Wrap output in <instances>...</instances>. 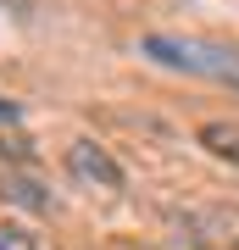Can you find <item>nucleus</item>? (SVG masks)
I'll use <instances>...</instances> for the list:
<instances>
[{"label": "nucleus", "mask_w": 239, "mask_h": 250, "mask_svg": "<svg viewBox=\"0 0 239 250\" xmlns=\"http://www.w3.org/2000/svg\"><path fill=\"white\" fill-rule=\"evenodd\" d=\"M139 56H151L156 67H173V72H189V78H212V83H234L239 89V50L217 45V39H200V34H145Z\"/></svg>", "instance_id": "f257e3e1"}, {"label": "nucleus", "mask_w": 239, "mask_h": 250, "mask_svg": "<svg viewBox=\"0 0 239 250\" xmlns=\"http://www.w3.org/2000/svg\"><path fill=\"white\" fill-rule=\"evenodd\" d=\"M67 172L84 189H100V195H123V167L111 161V150L100 139H72L67 145Z\"/></svg>", "instance_id": "f03ea898"}, {"label": "nucleus", "mask_w": 239, "mask_h": 250, "mask_svg": "<svg viewBox=\"0 0 239 250\" xmlns=\"http://www.w3.org/2000/svg\"><path fill=\"white\" fill-rule=\"evenodd\" d=\"M195 145H200L206 156H217V161H228V167H239V117H212V123H200Z\"/></svg>", "instance_id": "7ed1b4c3"}, {"label": "nucleus", "mask_w": 239, "mask_h": 250, "mask_svg": "<svg viewBox=\"0 0 239 250\" xmlns=\"http://www.w3.org/2000/svg\"><path fill=\"white\" fill-rule=\"evenodd\" d=\"M0 200L22 206V211H44V206H50L44 184L34 178V172H22V167H0Z\"/></svg>", "instance_id": "20e7f679"}, {"label": "nucleus", "mask_w": 239, "mask_h": 250, "mask_svg": "<svg viewBox=\"0 0 239 250\" xmlns=\"http://www.w3.org/2000/svg\"><path fill=\"white\" fill-rule=\"evenodd\" d=\"M0 161H11V167H28V161H34V139L28 134H17V128H0Z\"/></svg>", "instance_id": "39448f33"}, {"label": "nucleus", "mask_w": 239, "mask_h": 250, "mask_svg": "<svg viewBox=\"0 0 239 250\" xmlns=\"http://www.w3.org/2000/svg\"><path fill=\"white\" fill-rule=\"evenodd\" d=\"M0 250H39V239L17 223H0Z\"/></svg>", "instance_id": "423d86ee"}, {"label": "nucleus", "mask_w": 239, "mask_h": 250, "mask_svg": "<svg viewBox=\"0 0 239 250\" xmlns=\"http://www.w3.org/2000/svg\"><path fill=\"white\" fill-rule=\"evenodd\" d=\"M11 123H17V100H6V95H0V128H11Z\"/></svg>", "instance_id": "0eeeda50"}, {"label": "nucleus", "mask_w": 239, "mask_h": 250, "mask_svg": "<svg viewBox=\"0 0 239 250\" xmlns=\"http://www.w3.org/2000/svg\"><path fill=\"white\" fill-rule=\"evenodd\" d=\"M234 250H239V245H234Z\"/></svg>", "instance_id": "6e6552de"}]
</instances>
